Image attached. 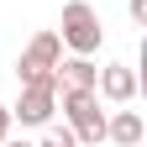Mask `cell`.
<instances>
[{
	"mask_svg": "<svg viewBox=\"0 0 147 147\" xmlns=\"http://www.w3.org/2000/svg\"><path fill=\"white\" fill-rule=\"evenodd\" d=\"M58 26H63V32H58V42H63L68 53L95 58V53L105 47V26H100V16H95V5H89V0H68Z\"/></svg>",
	"mask_w": 147,
	"mask_h": 147,
	"instance_id": "7a4b0ae2",
	"label": "cell"
},
{
	"mask_svg": "<svg viewBox=\"0 0 147 147\" xmlns=\"http://www.w3.org/2000/svg\"><path fill=\"white\" fill-rule=\"evenodd\" d=\"M126 16H131L137 26H147V0H126Z\"/></svg>",
	"mask_w": 147,
	"mask_h": 147,
	"instance_id": "9c48e42d",
	"label": "cell"
},
{
	"mask_svg": "<svg viewBox=\"0 0 147 147\" xmlns=\"http://www.w3.org/2000/svg\"><path fill=\"white\" fill-rule=\"evenodd\" d=\"M58 84H74V89H95V79H100V63L95 58H84V53H68V58H58Z\"/></svg>",
	"mask_w": 147,
	"mask_h": 147,
	"instance_id": "8992f818",
	"label": "cell"
},
{
	"mask_svg": "<svg viewBox=\"0 0 147 147\" xmlns=\"http://www.w3.org/2000/svg\"><path fill=\"white\" fill-rule=\"evenodd\" d=\"M53 116H58V74L26 79V84H21V100L11 105V121H21V126H47Z\"/></svg>",
	"mask_w": 147,
	"mask_h": 147,
	"instance_id": "3957f363",
	"label": "cell"
},
{
	"mask_svg": "<svg viewBox=\"0 0 147 147\" xmlns=\"http://www.w3.org/2000/svg\"><path fill=\"white\" fill-rule=\"evenodd\" d=\"M105 142L137 147V142H142V116H137V110H116V116H105Z\"/></svg>",
	"mask_w": 147,
	"mask_h": 147,
	"instance_id": "52a82bcc",
	"label": "cell"
},
{
	"mask_svg": "<svg viewBox=\"0 0 147 147\" xmlns=\"http://www.w3.org/2000/svg\"><path fill=\"white\" fill-rule=\"evenodd\" d=\"M95 95L110 100V105H131L137 100V74L126 68V63H105L100 79H95Z\"/></svg>",
	"mask_w": 147,
	"mask_h": 147,
	"instance_id": "5b68a950",
	"label": "cell"
},
{
	"mask_svg": "<svg viewBox=\"0 0 147 147\" xmlns=\"http://www.w3.org/2000/svg\"><path fill=\"white\" fill-rule=\"evenodd\" d=\"M0 147H37V142H26V137H5Z\"/></svg>",
	"mask_w": 147,
	"mask_h": 147,
	"instance_id": "8fae6325",
	"label": "cell"
},
{
	"mask_svg": "<svg viewBox=\"0 0 147 147\" xmlns=\"http://www.w3.org/2000/svg\"><path fill=\"white\" fill-rule=\"evenodd\" d=\"M11 137V105H0V142Z\"/></svg>",
	"mask_w": 147,
	"mask_h": 147,
	"instance_id": "30bf717a",
	"label": "cell"
},
{
	"mask_svg": "<svg viewBox=\"0 0 147 147\" xmlns=\"http://www.w3.org/2000/svg\"><path fill=\"white\" fill-rule=\"evenodd\" d=\"M37 147H79V137H74L68 126H53V121H47V126H42V142H37Z\"/></svg>",
	"mask_w": 147,
	"mask_h": 147,
	"instance_id": "ba28073f",
	"label": "cell"
},
{
	"mask_svg": "<svg viewBox=\"0 0 147 147\" xmlns=\"http://www.w3.org/2000/svg\"><path fill=\"white\" fill-rule=\"evenodd\" d=\"M58 110H63V126L79 137V147H100L105 142V100L95 89L58 84Z\"/></svg>",
	"mask_w": 147,
	"mask_h": 147,
	"instance_id": "6da1fadb",
	"label": "cell"
},
{
	"mask_svg": "<svg viewBox=\"0 0 147 147\" xmlns=\"http://www.w3.org/2000/svg\"><path fill=\"white\" fill-rule=\"evenodd\" d=\"M58 58H63V42H58V32H37L32 42L21 47V58H16V79H47L53 68H58Z\"/></svg>",
	"mask_w": 147,
	"mask_h": 147,
	"instance_id": "277c9868",
	"label": "cell"
}]
</instances>
